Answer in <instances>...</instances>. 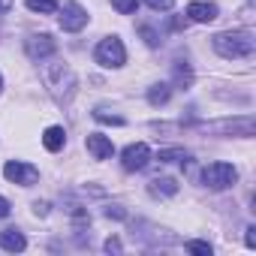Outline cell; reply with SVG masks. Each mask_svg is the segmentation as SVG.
<instances>
[{"label":"cell","instance_id":"obj_22","mask_svg":"<svg viewBox=\"0 0 256 256\" xmlns=\"http://www.w3.org/2000/svg\"><path fill=\"white\" fill-rule=\"evenodd\" d=\"M187 250H190V253H202V256H211V244H208V241H187Z\"/></svg>","mask_w":256,"mask_h":256},{"label":"cell","instance_id":"obj_28","mask_svg":"<svg viewBox=\"0 0 256 256\" xmlns=\"http://www.w3.org/2000/svg\"><path fill=\"white\" fill-rule=\"evenodd\" d=\"M34 211H36L40 217H46V214H48V202H36V205H34Z\"/></svg>","mask_w":256,"mask_h":256},{"label":"cell","instance_id":"obj_21","mask_svg":"<svg viewBox=\"0 0 256 256\" xmlns=\"http://www.w3.org/2000/svg\"><path fill=\"white\" fill-rule=\"evenodd\" d=\"M139 34L145 36V42H148L151 48H154V46H160V34H157L154 28H148V24H142V28H139Z\"/></svg>","mask_w":256,"mask_h":256},{"label":"cell","instance_id":"obj_2","mask_svg":"<svg viewBox=\"0 0 256 256\" xmlns=\"http://www.w3.org/2000/svg\"><path fill=\"white\" fill-rule=\"evenodd\" d=\"M42 82H46V88H48L58 100H70L72 90H76V76H72V70H70L66 64H52V66H46V70H42Z\"/></svg>","mask_w":256,"mask_h":256},{"label":"cell","instance_id":"obj_26","mask_svg":"<svg viewBox=\"0 0 256 256\" xmlns=\"http://www.w3.org/2000/svg\"><path fill=\"white\" fill-rule=\"evenodd\" d=\"M10 211H12V205H10L4 196H0V217H10Z\"/></svg>","mask_w":256,"mask_h":256},{"label":"cell","instance_id":"obj_14","mask_svg":"<svg viewBox=\"0 0 256 256\" xmlns=\"http://www.w3.org/2000/svg\"><path fill=\"white\" fill-rule=\"evenodd\" d=\"M148 190H151L154 196H163V199H166V196H175V193H178V184H175V178H154Z\"/></svg>","mask_w":256,"mask_h":256},{"label":"cell","instance_id":"obj_24","mask_svg":"<svg viewBox=\"0 0 256 256\" xmlns=\"http://www.w3.org/2000/svg\"><path fill=\"white\" fill-rule=\"evenodd\" d=\"M106 217H108V220H112V217H114V220H124L126 211H124L120 205H108V208H106Z\"/></svg>","mask_w":256,"mask_h":256},{"label":"cell","instance_id":"obj_29","mask_svg":"<svg viewBox=\"0 0 256 256\" xmlns=\"http://www.w3.org/2000/svg\"><path fill=\"white\" fill-rule=\"evenodd\" d=\"M12 10V0H0V16H6Z\"/></svg>","mask_w":256,"mask_h":256},{"label":"cell","instance_id":"obj_27","mask_svg":"<svg viewBox=\"0 0 256 256\" xmlns=\"http://www.w3.org/2000/svg\"><path fill=\"white\" fill-rule=\"evenodd\" d=\"M106 250H108V253H118V250H120V241H118V238H108V241H106Z\"/></svg>","mask_w":256,"mask_h":256},{"label":"cell","instance_id":"obj_4","mask_svg":"<svg viewBox=\"0 0 256 256\" xmlns=\"http://www.w3.org/2000/svg\"><path fill=\"white\" fill-rule=\"evenodd\" d=\"M199 130L223 133V136H253L256 124H253V118H226V120H214V124H199Z\"/></svg>","mask_w":256,"mask_h":256},{"label":"cell","instance_id":"obj_23","mask_svg":"<svg viewBox=\"0 0 256 256\" xmlns=\"http://www.w3.org/2000/svg\"><path fill=\"white\" fill-rule=\"evenodd\" d=\"M145 4L154 10V12H169L175 6V0H145Z\"/></svg>","mask_w":256,"mask_h":256},{"label":"cell","instance_id":"obj_9","mask_svg":"<svg viewBox=\"0 0 256 256\" xmlns=\"http://www.w3.org/2000/svg\"><path fill=\"white\" fill-rule=\"evenodd\" d=\"M24 48H28V58H34V60H46V58H52V54L58 52V42H54L48 34H40V36L24 40Z\"/></svg>","mask_w":256,"mask_h":256},{"label":"cell","instance_id":"obj_16","mask_svg":"<svg viewBox=\"0 0 256 256\" xmlns=\"http://www.w3.org/2000/svg\"><path fill=\"white\" fill-rule=\"evenodd\" d=\"M24 4H28L30 12H42V16L58 12V4H54V0H24Z\"/></svg>","mask_w":256,"mask_h":256},{"label":"cell","instance_id":"obj_7","mask_svg":"<svg viewBox=\"0 0 256 256\" xmlns=\"http://www.w3.org/2000/svg\"><path fill=\"white\" fill-rule=\"evenodd\" d=\"M4 175H6V181L22 184V187H30V184L40 181V169L30 166V163H18V160H10V163L4 166Z\"/></svg>","mask_w":256,"mask_h":256},{"label":"cell","instance_id":"obj_11","mask_svg":"<svg viewBox=\"0 0 256 256\" xmlns=\"http://www.w3.org/2000/svg\"><path fill=\"white\" fill-rule=\"evenodd\" d=\"M217 4H199V0H196V4H190L187 6V16L193 18V22H199V24H208V22H214L217 18Z\"/></svg>","mask_w":256,"mask_h":256},{"label":"cell","instance_id":"obj_3","mask_svg":"<svg viewBox=\"0 0 256 256\" xmlns=\"http://www.w3.org/2000/svg\"><path fill=\"white\" fill-rule=\"evenodd\" d=\"M235 181H238V172H235L232 163H208V166L202 169V184H205L208 190H226V187H232Z\"/></svg>","mask_w":256,"mask_h":256},{"label":"cell","instance_id":"obj_19","mask_svg":"<svg viewBox=\"0 0 256 256\" xmlns=\"http://www.w3.org/2000/svg\"><path fill=\"white\" fill-rule=\"evenodd\" d=\"M112 6L120 12V16H133L139 10V0H112Z\"/></svg>","mask_w":256,"mask_h":256},{"label":"cell","instance_id":"obj_30","mask_svg":"<svg viewBox=\"0 0 256 256\" xmlns=\"http://www.w3.org/2000/svg\"><path fill=\"white\" fill-rule=\"evenodd\" d=\"M0 90H4V76H0Z\"/></svg>","mask_w":256,"mask_h":256},{"label":"cell","instance_id":"obj_15","mask_svg":"<svg viewBox=\"0 0 256 256\" xmlns=\"http://www.w3.org/2000/svg\"><path fill=\"white\" fill-rule=\"evenodd\" d=\"M169 96H172V88H169V84H163V82H160V84H154V88L148 90V102H151V106H166V102H169Z\"/></svg>","mask_w":256,"mask_h":256},{"label":"cell","instance_id":"obj_13","mask_svg":"<svg viewBox=\"0 0 256 256\" xmlns=\"http://www.w3.org/2000/svg\"><path fill=\"white\" fill-rule=\"evenodd\" d=\"M64 142H66V133H64V126H48V130L42 133V145L54 154V151H60L64 148Z\"/></svg>","mask_w":256,"mask_h":256},{"label":"cell","instance_id":"obj_20","mask_svg":"<svg viewBox=\"0 0 256 256\" xmlns=\"http://www.w3.org/2000/svg\"><path fill=\"white\" fill-rule=\"evenodd\" d=\"M94 118H96L100 124H114V126H124V118H120V114H108L106 108H96V112H94Z\"/></svg>","mask_w":256,"mask_h":256},{"label":"cell","instance_id":"obj_12","mask_svg":"<svg viewBox=\"0 0 256 256\" xmlns=\"http://www.w3.org/2000/svg\"><path fill=\"white\" fill-rule=\"evenodd\" d=\"M0 247L10 250V253H22V250L28 247V241H24V235H22L18 229H6L4 235H0Z\"/></svg>","mask_w":256,"mask_h":256},{"label":"cell","instance_id":"obj_17","mask_svg":"<svg viewBox=\"0 0 256 256\" xmlns=\"http://www.w3.org/2000/svg\"><path fill=\"white\" fill-rule=\"evenodd\" d=\"M187 163V151L184 148H163L160 151V163Z\"/></svg>","mask_w":256,"mask_h":256},{"label":"cell","instance_id":"obj_6","mask_svg":"<svg viewBox=\"0 0 256 256\" xmlns=\"http://www.w3.org/2000/svg\"><path fill=\"white\" fill-rule=\"evenodd\" d=\"M148 160H151V148H148L145 142L126 145L124 154H120V166H124L126 172H142V169L148 166Z\"/></svg>","mask_w":256,"mask_h":256},{"label":"cell","instance_id":"obj_5","mask_svg":"<svg viewBox=\"0 0 256 256\" xmlns=\"http://www.w3.org/2000/svg\"><path fill=\"white\" fill-rule=\"evenodd\" d=\"M94 58H96V64H102V66H124V64H126V48H124V42H120L118 36H106V40L96 46Z\"/></svg>","mask_w":256,"mask_h":256},{"label":"cell","instance_id":"obj_10","mask_svg":"<svg viewBox=\"0 0 256 256\" xmlns=\"http://www.w3.org/2000/svg\"><path fill=\"white\" fill-rule=\"evenodd\" d=\"M84 145H88V154H90L94 160H108V157L114 154L112 139H108V136H102V133H90Z\"/></svg>","mask_w":256,"mask_h":256},{"label":"cell","instance_id":"obj_18","mask_svg":"<svg viewBox=\"0 0 256 256\" xmlns=\"http://www.w3.org/2000/svg\"><path fill=\"white\" fill-rule=\"evenodd\" d=\"M175 82H178L181 88H190V84H193V72H190L187 64H175Z\"/></svg>","mask_w":256,"mask_h":256},{"label":"cell","instance_id":"obj_1","mask_svg":"<svg viewBox=\"0 0 256 256\" xmlns=\"http://www.w3.org/2000/svg\"><path fill=\"white\" fill-rule=\"evenodd\" d=\"M256 48V40L250 30H226L214 36V52L226 60H238V58H250Z\"/></svg>","mask_w":256,"mask_h":256},{"label":"cell","instance_id":"obj_8","mask_svg":"<svg viewBox=\"0 0 256 256\" xmlns=\"http://www.w3.org/2000/svg\"><path fill=\"white\" fill-rule=\"evenodd\" d=\"M88 24V12L82 4H76V0H70V4L64 6V16H60V28L66 34H78L82 28Z\"/></svg>","mask_w":256,"mask_h":256},{"label":"cell","instance_id":"obj_25","mask_svg":"<svg viewBox=\"0 0 256 256\" xmlns=\"http://www.w3.org/2000/svg\"><path fill=\"white\" fill-rule=\"evenodd\" d=\"M244 241H247V247H256V229H253V226H247V235H244Z\"/></svg>","mask_w":256,"mask_h":256}]
</instances>
